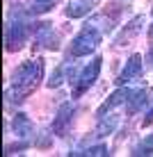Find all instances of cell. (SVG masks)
I'll list each match as a JSON object with an SVG mask.
<instances>
[{"instance_id": "cell-7", "label": "cell", "mask_w": 153, "mask_h": 157, "mask_svg": "<svg viewBox=\"0 0 153 157\" xmlns=\"http://www.w3.org/2000/svg\"><path fill=\"white\" fill-rule=\"evenodd\" d=\"M34 43L46 50H57L59 48V34L55 32L53 23H37L34 28Z\"/></svg>"}, {"instance_id": "cell-14", "label": "cell", "mask_w": 153, "mask_h": 157, "mask_svg": "<svg viewBox=\"0 0 153 157\" xmlns=\"http://www.w3.org/2000/svg\"><path fill=\"white\" fill-rule=\"evenodd\" d=\"M64 80H69V64H62V66H57V71L50 75V80H48V86H50V89H57L59 84L64 82Z\"/></svg>"}, {"instance_id": "cell-8", "label": "cell", "mask_w": 153, "mask_h": 157, "mask_svg": "<svg viewBox=\"0 0 153 157\" xmlns=\"http://www.w3.org/2000/svg\"><path fill=\"white\" fill-rule=\"evenodd\" d=\"M73 112H75L73 102H64V105H59V109L55 114V121H53V134H55V137H64V134L69 132L71 123H73Z\"/></svg>"}, {"instance_id": "cell-16", "label": "cell", "mask_w": 153, "mask_h": 157, "mask_svg": "<svg viewBox=\"0 0 153 157\" xmlns=\"http://www.w3.org/2000/svg\"><path fill=\"white\" fill-rule=\"evenodd\" d=\"M75 155H87V157H103V155H110V153H107V146H105V144H98V146H89V148L80 150V153H75Z\"/></svg>"}, {"instance_id": "cell-5", "label": "cell", "mask_w": 153, "mask_h": 157, "mask_svg": "<svg viewBox=\"0 0 153 157\" xmlns=\"http://www.w3.org/2000/svg\"><path fill=\"white\" fill-rule=\"evenodd\" d=\"M135 94H137V89H133L130 84L119 86L114 94H110V98H105V102H103V105L96 109V116H105V114H110V112H114L117 107L128 105V102L133 100V96H135Z\"/></svg>"}, {"instance_id": "cell-18", "label": "cell", "mask_w": 153, "mask_h": 157, "mask_svg": "<svg viewBox=\"0 0 153 157\" xmlns=\"http://www.w3.org/2000/svg\"><path fill=\"white\" fill-rule=\"evenodd\" d=\"M146 123H153V109L149 112V114H146L144 116V125H146Z\"/></svg>"}, {"instance_id": "cell-11", "label": "cell", "mask_w": 153, "mask_h": 157, "mask_svg": "<svg viewBox=\"0 0 153 157\" xmlns=\"http://www.w3.org/2000/svg\"><path fill=\"white\" fill-rule=\"evenodd\" d=\"M12 130H14V134L18 139H30L32 132H34V123L28 118V114L18 112V114L14 116V121H12Z\"/></svg>"}, {"instance_id": "cell-17", "label": "cell", "mask_w": 153, "mask_h": 157, "mask_svg": "<svg viewBox=\"0 0 153 157\" xmlns=\"http://www.w3.org/2000/svg\"><path fill=\"white\" fill-rule=\"evenodd\" d=\"M135 155H153V134H149V137L135 148Z\"/></svg>"}, {"instance_id": "cell-21", "label": "cell", "mask_w": 153, "mask_h": 157, "mask_svg": "<svg viewBox=\"0 0 153 157\" xmlns=\"http://www.w3.org/2000/svg\"><path fill=\"white\" fill-rule=\"evenodd\" d=\"M151 14H153V9H151Z\"/></svg>"}, {"instance_id": "cell-6", "label": "cell", "mask_w": 153, "mask_h": 157, "mask_svg": "<svg viewBox=\"0 0 153 157\" xmlns=\"http://www.w3.org/2000/svg\"><path fill=\"white\" fill-rule=\"evenodd\" d=\"M142 68H144V64H142V55L139 52H135V55L128 57V62H126L123 71L117 75V86H126V84H135L137 80L142 78Z\"/></svg>"}, {"instance_id": "cell-20", "label": "cell", "mask_w": 153, "mask_h": 157, "mask_svg": "<svg viewBox=\"0 0 153 157\" xmlns=\"http://www.w3.org/2000/svg\"><path fill=\"white\" fill-rule=\"evenodd\" d=\"M149 36H151V39H153V25H151V28H149Z\"/></svg>"}, {"instance_id": "cell-19", "label": "cell", "mask_w": 153, "mask_h": 157, "mask_svg": "<svg viewBox=\"0 0 153 157\" xmlns=\"http://www.w3.org/2000/svg\"><path fill=\"white\" fill-rule=\"evenodd\" d=\"M149 62H151V66H153V48H151V52H149Z\"/></svg>"}, {"instance_id": "cell-12", "label": "cell", "mask_w": 153, "mask_h": 157, "mask_svg": "<svg viewBox=\"0 0 153 157\" xmlns=\"http://www.w3.org/2000/svg\"><path fill=\"white\" fill-rule=\"evenodd\" d=\"M119 123H121V116L114 114V112H110L105 116H98V125L94 130V134L96 137H107V134H112L119 128Z\"/></svg>"}, {"instance_id": "cell-1", "label": "cell", "mask_w": 153, "mask_h": 157, "mask_svg": "<svg viewBox=\"0 0 153 157\" xmlns=\"http://www.w3.org/2000/svg\"><path fill=\"white\" fill-rule=\"evenodd\" d=\"M41 80H43V59L41 57L21 64V66L12 73L9 86H7V91H5L7 102H14V105L23 102L32 91L41 84Z\"/></svg>"}, {"instance_id": "cell-13", "label": "cell", "mask_w": 153, "mask_h": 157, "mask_svg": "<svg viewBox=\"0 0 153 157\" xmlns=\"http://www.w3.org/2000/svg\"><path fill=\"white\" fill-rule=\"evenodd\" d=\"M151 96H153V89H137V94H135V96H133V100L128 102V105H130V107H128V112H130V114H137L142 107L149 102Z\"/></svg>"}, {"instance_id": "cell-10", "label": "cell", "mask_w": 153, "mask_h": 157, "mask_svg": "<svg viewBox=\"0 0 153 157\" xmlns=\"http://www.w3.org/2000/svg\"><path fill=\"white\" fill-rule=\"evenodd\" d=\"M98 5H101V0H71L69 7L64 9V14L69 18H80V16H87Z\"/></svg>"}, {"instance_id": "cell-4", "label": "cell", "mask_w": 153, "mask_h": 157, "mask_svg": "<svg viewBox=\"0 0 153 157\" xmlns=\"http://www.w3.org/2000/svg\"><path fill=\"white\" fill-rule=\"evenodd\" d=\"M101 62H103L101 57H94L83 71L78 73V78H75V82H73V98H80L85 91H89L91 86H94V82L98 80V75H101Z\"/></svg>"}, {"instance_id": "cell-3", "label": "cell", "mask_w": 153, "mask_h": 157, "mask_svg": "<svg viewBox=\"0 0 153 157\" xmlns=\"http://www.w3.org/2000/svg\"><path fill=\"white\" fill-rule=\"evenodd\" d=\"M30 36V23L25 21V12L18 7L12 9L7 18V32H5V41H7V50L14 52V50H21L25 46Z\"/></svg>"}, {"instance_id": "cell-2", "label": "cell", "mask_w": 153, "mask_h": 157, "mask_svg": "<svg viewBox=\"0 0 153 157\" xmlns=\"http://www.w3.org/2000/svg\"><path fill=\"white\" fill-rule=\"evenodd\" d=\"M112 28H114L112 18H107V16H91V18L83 25V30L73 36L71 55H73V57H89L91 52L98 48L103 34L110 32Z\"/></svg>"}, {"instance_id": "cell-9", "label": "cell", "mask_w": 153, "mask_h": 157, "mask_svg": "<svg viewBox=\"0 0 153 157\" xmlns=\"http://www.w3.org/2000/svg\"><path fill=\"white\" fill-rule=\"evenodd\" d=\"M144 21H146V18H144L142 14H139V16H135V18H130L128 23H126L123 28H121V32L114 36V46H117V48L128 46V43L133 41L135 36L139 34V32H142V28H144Z\"/></svg>"}, {"instance_id": "cell-15", "label": "cell", "mask_w": 153, "mask_h": 157, "mask_svg": "<svg viewBox=\"0 0 153 157\" xmlns=\"http://www.w3.org/2000/svg\"><path fill=\"white\" fill-rule=\"evenodd\" d=\"M55 2L57 0H32L30 12L32 14H46V12H50V9L55 7Z\"/></svg>"}]
</instances>
